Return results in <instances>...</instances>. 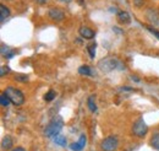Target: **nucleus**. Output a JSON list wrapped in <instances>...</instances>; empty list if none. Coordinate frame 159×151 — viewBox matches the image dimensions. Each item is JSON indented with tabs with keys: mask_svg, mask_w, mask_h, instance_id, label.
Listing matches in <instances>:
<instances>
[{
	"mask_svg": "<svg viewBox=\"0 0 159 151\" xmlns=\"http://www.w3.org/2000/svg\"><path fill=\"white\" fill-rule=\"evenodd\" d=\"M62 128H64V120H62V118H61L60 115H57V117H54V118L49 122V124L45 127V129H44V135H45L47 138H54L55 135L60 134Z\"/></svg>",
	"mask_w": 159,
	"mask_h": 151,
	"instance_id": "nucleus-1",
	"label": "nucleus"
},
{
	"mask_svg": "<svg viewBox=\"0 0 159 151\" xmlns=\"http://www.w3.org/2000/svg\"><path fill=\"white\" fill-rule=\"evenodd\" d=\"M121 64L119 59L114 57H107L104 59H102L99 63H98V69H99L102 73H111L113 70L118 69Z\"/></svg>",
	"mask_w": 159,
	"mask_h": 151,
	"instance_id": "nucleus-2",
	"label": "nucleus"
},
{
	"mask_svg": "<svg viewBox=\"0 0 159 151\" xmlns=\"http://www.w3.org/2000/svg\"><path fill=\"white\" fill-rule=\"evenodd\" d=\"M4 92L9 96V98H10V101H11L12 105H15V106H22L25 103V95L19 89L12 87V86H9V87L5 89Z\"/></svg>",
	"mask_w": 159,
	"mask_h": 151,
	"instance_id": "nucleus-3",
	"label": "nucleus"
},
{
	"mask_svg": "<svg viewBox=\"0 0 159 151\" xmlns=\"http://www.w3.org/2000/svg\"><path fill=\"white\" fill-rule=\"evenodd\" d=\"M119 148V139L115 135H109L104 138L100 143V150L102 151H116Z\"/></svg>",
	"mask_w": 159,
	"mask_h": 151,
	"instance_id": "nucleus-4",
	"label": "nucleus"
},
{
	"mask_svg": "<svg viewBox=\"0 0 159 151\" xmlns=\"http://www.w3.org/2000/svg\"><path fill=\"white\" fill-rule=\"evenodd\" d=\"M148 133V125L143 120V118H139L132 125V134L137 138H143Z\"/></svg>",
	"mask_w": 159,
	"mask_h": 151,
	"instance_id": "nucleus-5",
	"label": "nucleus"
},
{
	"mask_svg": "<svg viewBox=\"0 0 159 151\" xmlns=\"http://www.w3.org/2000/svg\"><path fill=\"white\" fill-rule=\"evenodd\" d=\"M146 19L148 20V22L154 27L159 28V11L156 9H147L146 11Z\"/></svg>",
	"mask_w": 159,
	"mask_h": 151,
	"instance_id": "nucleus-6",
	"label": "nucleus"
},
{
	"mask_svg": "<svg viewBox=\"0 0 159 151\" xmlns=\"http://www.w3.org/2000/svg\"><path fill=\"white\" fill-rule=\"evenodd\" d=\"M48 17L54 22H61L65 19V11L59 7H52L48 10Z\"/></svg>",
	"mask_w": 159,
	"mask_h": 151,
	"instance_id": "nucleus-7",
	"label": "nucleus"
},
{
	"mask_svg": "<svg viewBox=\"0 0 159 151\" xmlns=\"http://www.w3.org/2000/svg\"><path fill=\"white\" fill-rule=\"evenodd\" d=\"M86 143H87V138H86V135L84 134H82L81 136H80V139L77 141H75V143H72L71 145H70V149L72 151H81L84 149V146H86Z\"/></svg>",
	"mask_w": 159,
	"mask_h": 151,
	"instance_id": "nucleus-8",
	"label": "nucleus"
},
{
	"mask_svg": "<svg viewBox=\"0 0 159 151\" xmlns=\"http://www.w3.org/2000/svg\"><path fill=\"white\" fill-rule=\"evenodd\" d=\"M79 33L80 36L82 38H84V39H92L96 36V32L88 26H81L79 28Z\"/></svg>",
	"mask_w": 159,
	"mask_h": 151,
	"instance_id": "nucleus-9",
	"label": "nucleus"
},
{
	"mask_svg": "<svg viewBox=\"0 0 159 151\" xmlns=\"http://www.w3.org/2000/svg\"><path fill=\"white\" fill-rule=\"evenodd\" d=\"M12 145H14V140L11 136L6 135L2 138V140H1V149L2 150H12Z\"/></svg>",
	"mask_w": 159,
	"mask_h": 151,
	"instance_id": "nucleus-10",
	"label": "nucleus"
},
{
	"mask_svg": "<svg viewBox=\"0 0 159 151\" xmlns=\"http://www.w3.org/2000/svg\"><path fill=\"white\" fill-rule=\"evenodd\" d=\"M10 14H11V12H10V9H9L6 5L0 4V22H1V23L10 16Z\"/></svg>",
	"mask_w": 159,
	"mask_h": 151,
	"instance_id": "nucleus-11",
	"label": "nucleus"
},
{
	"mask_svg": "<svg viewBox=\"0 0 159 151\" xmlns=\"http://www.w3.org/2000/svg\"><path fill=\"white\" fill-rule=\"evenodd\" d=\"M118 21L121 23H125V25H129L131 22V17H130V14L126 12V11H119L118 12Z\"/></svg>",
	"mask_w": 159,
	"mask_h": 151,
	"instance_id": "nucleus-12",
	"label": "nucleus"
},
{
	"mask_svg": "<svg viewBox=\"0 0 159 151\" xmlns=\"http://www.w3.org/2000/svg\"><path fill=\"white\" fill-rule=\"evenodd\" d=\"M151 146L154 150L159 151V132H156L151 138Z\"/></svg>",
	"mask_w": 159,
	"mask_h": 151,
	"instance_id": "nucleus-13",
	"label": "nucleus"
},
{
	"mask_svg": "<svg viewBox=\"0 0 159 151\" xmlns=\"http://www.w3.org/2000/svg\"><path fill=\"white\" fill-rule=\"evenodd\" d=\"M53 141L57 144V145H59V146H66V138L64 136V135H60V134H58V135H55L54 138H53Z\"/></svg>",
	"mask_w": 159,
	"mask_h": 151,
	"instance_id": "nucleus-14",
	"label": "nucleus"
},
{
	"mask_svg": "<svg viewBox=\"0 0 159 151\" xmlns=\"http://www.w3.org/2000/svg\"><path fill=\"white\" fill-rule=\"evenodd\" d=\"M87 106H88V108H89V111H91V112H96V111H97L96 97H94L93 95L88 97V100H87Z\"/></svg>",
	"mask_w": 159,
	"mask_h": 151,
	"instance_id": "nucleus-15",
	"label": "nucleus"
},
{
	"mask_svg": "<svg viewBox=\"0 0 159 151\" xmlns=\"http://www.w3.org/2000/svg\"><path fill=\"white\" fill-rule=\"evenodd\" d=\"M79 74L81 75H84V76H92V70H91V68L88 66V65H82V66H80L79 68Z\"/></svg>",
	"mask_w": 159,
	"mask_h": 151,
	"instance_id": "nucleus-16",
	"label": "nucleus"
},
{
	"mask_svg": "<svg viewBox=\"0 0 159 151\" xmlns=\"http://www.w3.org/2000/svg\"><path fill=\"white\" fill-rule=\"evenodd\" d=\"M10 103H11V101H10V98H9L7 95L5 94V92H2V94L0 95V105L2 107H7Z\"/></svg>",
	"mask_w": 159,
	"mask_h": 151,
	"instance_id": "nucleus-17",
	"label": "nucleus"
},
{
	"mask_svg": "<svg viewBox=\"0 0 159 151\" xmlns=\"http://www.w3.org/2000/svg\"><path fill=\"white\" fill-rule=\"evenodd\" d=\"M55 96H57L55 91H53V90H49L47 94L44 95V101H45V102H52V101L55 98Z\"/></svg>",
	"mask_w": 159,
	"mask_h": 151,
	"instance_id": "nucleus-18",
	"label": "nucleus"
},
{
	"mask_svg": "<svg viewBox=\"0 0 159 151\" xmlns=\"http://www.w3.org/2000/svg\"><path fill=\"white\" fill-rule=\"evenodd\" d=\"M96 48H97V43H91L88 47H87V51H88V53H89V57L93 58L96 57Z\"/></svg>",
	"mask_w": 159,
	"mask_h": 151,
	"instance_id": "nucleus-19",
	"label": "nucleus"
},
{
	"mask_svg": "<svg viewBox=\"0 0 159 151\" xmlns=\"http://www.w3.org/2000/svg\"><path fill=\"white\" fill-rule=\"evenodd\" d=\"M15 80L17 82H26V81H28V76L22 75V74H16L15 75Z\"/></svg>",
	"mask_w": 159,
	"mask_h": 151,
	"instance_id": "nucleus-20",
	"label": "nucleus"
},
{
	"mask_svg": "<svg viewBox=\"0 0 159 151\" xmlns=\"http://www.w3.org/2000/svg\"><path fill=\"white\" fill-rule=\"evenodd\" d=\"M9 73H10V68H9V66H5V65H4V66L0 68V76H1V77L7 75Z\"/></svg>",
	"mask_w": 159,
	"mask_h": 151,
	"instance_id": "nucleus-21",
	"label": "nucleus"
},
{
	"mask_svg": "<svg viewBox=\"0 0 159 151\" xmlns=\"http://www.w3.org/2000/svg\"><path fill=\"white\" fill-rule=\"evenodd\" d=\"M134 4H135V6L141 7V6L144 4V0H134Z\"/></svg>",
	"mask_w": 159,
	"mask_h": 151,
	"instance_id": "nucleus-22",
	"label": "nucleus"
},
{
	"mask_svg": "<svg viewBox=\"0 0 159 151\" xmlns=\"http://www.w3.org/2000/svg\"><path fill=\"white\" fill-rule=\"evenodd\" d=\"M147 30L149 31V32H152V33H154L157 37L159 38V32L157 31V30H154V27H147Z\"/></svg>",
	"mask_w": 159,
	"mask_h": 151,
	"instance_id": "nucleus-23",
	"label": "nucleus"
},
{
	"mask_svg": "<svg viewBox=\"0 0 159 151\" xmlns=\"http://www.w3.org/2000/svg\"><path fill=\"white\" fill-rule=\"evenodd\" d=\"M11 151H26V149L22 148V146H16V148H14Z\"/></svg>",
	"mask_w": 159,
	"mask_h": 151,
	"instance_id": "nucleus-24",
	"label": "nucleus"
},
{
	"mask_svg": "<svg viewBox=\"0 0 159 151\" xmlns=\"http://www.w3.org/2000/svg\"><path fill=\"white\" fill-rule=\"evenodd\" d=\"M36 1H37L39 5H43V4H45V2H47V0H36Z\"/></svg>",
	"mask_w": 159,
	"mask_h": 151,
	"instance_id": "nucleus-25",
	"label": "nucleus"
},
{
	"mask_svg": "<svg viewBox=\"0 0 159 151\" xmlns=\"http://www.w3.org/2000/svg\"><path fill=\"white\" fill-rule=\"evenodd\" d=\"M131 79L135 80V81H137V82H139V79L137 77V76H131Z\"/></svg>",
	"mask_w": 159,
	"mask_h": 151,
	"instance_id": "nucleus-26",
	"label": "nucleus"
},
{
	"mask_svg": "<svg viewBox=\"0 0 159 151\" xmlns=\"http://www.w3.org/2000/svg\"><path fill=\"white\" fill-rule=\"evenodd\" d=\"M80 5H83V0H79Z\"/></svg>",
	"mask_w": 159,
	"mask_h": 151,
	"instance_id": "nucleus-27",
	"label": "nucleus"
},
{
	"mask_svg": "<svg viewBox=\"0 0 159 151\" xmlns=\"http://www.w3.org/2000/svg\"><path fill=\"white\" fill-rule=\"evenodd\" d=\"M61 1H64V2H70L71 0H61Z\"/></svg>",
	"mask_w": 159,
	"mask_h": 151,
	"instance_id": "nucleus-28",
	"label": "nucleus"
}]
</instances>
